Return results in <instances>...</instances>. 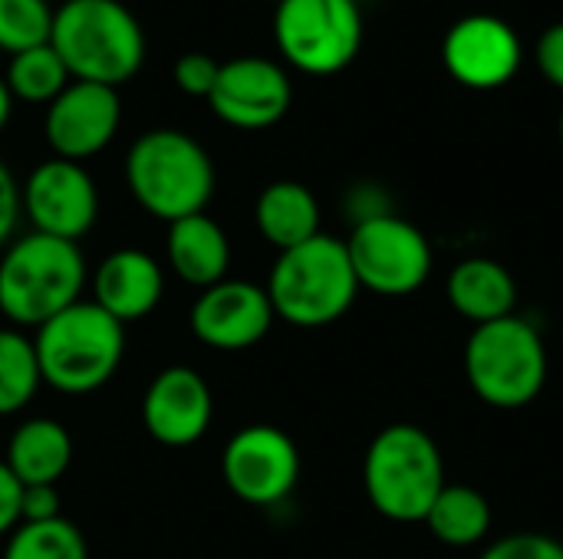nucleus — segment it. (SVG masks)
<instances>
[{"label": "nucleus", "mask_w": 563, "mask_h": 559, "mask_svg": "<svg viewBox=\"0 0 563 559\" xmlns=\"http://www.w3.org/2000/svg\"><path fill=\"white\" fill-rule=\"evenodd\" d=\"M274 43L287 66L303 76L343 72L363 46L356 0H277Z\"/></svg>", "instance_id": "8"}, {"label": "nucleus", "mask_w": 563, "mask_h": 559, "mask_svg": "<svg viewBox=\"0 0 563 559\" xmlns=\"http://www.w3.org/2000/svg\"><path fill=\"white\" fill-rule=\"evenodd\" d=\"M274 3H277V0H274Z\"/></svg>", "instance_id": "36"}, {"label": "nucleus", "mask_w": 563, "mask_h": 559, "mask_svg": "<svg viewBox=\"0 0 563 559\" xmlns=\"http://www.w3.org/2000/svg\"><path fill=\"white\" fill-rule=\"evenodd\" d=\"M125 185L145 214L175 224L208 208L218 175L208 148L195 135L152 128L142 132L125 155Z\"/></svg>", "instance_id": "1"}, {"label": "nucleus", "mask_w": 563, "mask_h": 559, "mask_svg": "<svg viewBox=\"0 0 563 559\" xmlns=\"http://www.w3.org/2000/svg\"><path fill=\"white\" fill-rule=\"evenodd\" d=\"M468 389L501 412H518L541 399L551 372L541 329L525 316H505L475 326L462 353Z\"/></svg>", "instance_id": "7"}, {"label": "nucleus", "mask_w": 563, "mask_h": 559, "mask_svg": "<svg viewBox=\"0 0 563 559\" xmlns=\"http://www.w3.org/2000/svg\"><path fill=\"white\" fill-rule=\"evenodd\" d=\"M86 280L79 244L30 231L0 250V313L16 329H40L82 300Z\"/></svg>", "instance_id": "3"}, {"label": "nucleus", "mask_w": 563, "mask_h": 559, "mask_svg": "<svg viewBox=\"0 0 563 559\" xmlns=\"http://www.w3.org/2000/svg\"><path fill=\"white\" fill-rule=\"evenodd\" d=\"M264 290L277 320L297 329H323L353 310L360 280L353 273L346 241L320 231L300 247L277 254Z\"/></svg>", "instance_id": "4"}, {"label": "nucleus", "mask_w": 563, "mask_h": 559, "mask_svg": "<svg viewBox=\"0 0 563 559\" xmlns=\"http://www.w3.org/2000/svg\"><path fill=\"white\" fill-rule=\"evenodd\" d=\"M43 385L33 336L16 326L0 329V418L23 412Z\"/></svg>", "instance_id": "23"}, {"label": "nucleus", "mask_w": 563, "mask_h": 559, "mask_svg": "<svg viewBox=\"0 0 563 559\" xmlns=\"http://www.w3.org/2000/svg\"><path fill=\"white\" fill-rule=\"evenodd\" d=\"M346 211L353 217V224L360 221H369V217H379V214H389V198L383 188L376 185H356L350 194H346Z\"/></svg>", "instance_id": "33"}, {"label": "nucleus", "mask_w": 563, "mask_h": 559, "mask_svg": "<svg viewBox=\"0 0 563 559\" xmlns=\"http://www.w3.org/2000/svg\"><path fill=\"white\" fill-rule=\"evenodd\" d=\"M20 501H23V484L0 461V540H7L20 527Z\"/></svg>", "instance_id": "32"}, {"label": "nucleus", "mask_w": 563, "mask_h": 559, "mask_svg": "<svg viewBox=\"0 0 563 559\" xmlns=\"http://www.w3.org/2000/svg\"><path fill=\"white\" fill-rule=\"evenodd\" d=\"M449 306L472 326H485L518 310V280L515 273L492 257H465L445 277Z\"/></svg>", "instance_id": "18"}, {"label": "nucleus", "mask_w": 563, "mask_h": 559, "mask_svg": "<svg viewBox=\"0 0 563 559\" xmlns=\"http://www.w3.org/2000/svg\"><path fill=\"white\" fill-rule=\"evenodd\" d=\"M20 208L36 234L79 244L99 217V191L79 161L46 158L20 185Z\"/></svg>", "instance_id": "11"}, {"label": "nucleus", "mask_w": 563, "mask_h": 559, "mask_svg": "<svg viewBox=\"0 0 563 559\" xmlns=\"http://www.w3.org/2000/svg\"><path fill=\"white\" fill-rule=\"evenodd\" d=\"M294 102V82L284 63L267 56H238L221 63L218 82L208 96L211 112L241 132L277 125Z\"/></svg>", "instance_id": "12"}, {"label": "nucleus", "mask_w": 563, "mask_h": 559, "mask_svg": "<svg viewBox=\"0 0 563 559\" xmlns=\"http://www.w3.org/2000/svg\"><path fill=\"white\" fill-rule=\"evenodd\" d=\"M92 303L115 316L122 326L145 320L165 297L162 264L139 247H119L99 260L89 277Z\"/></svg>", "instance_id": "17"}, {"label": "nucleus", "mask_w": 563, "mask_h": 559, "mask_svg": "<svg viewBox=\"0 0 563 559\" xmlns=\"http://www.w3.org/2000/svg\"><path fill=\"white\" fill-rule=\"evenodd\" d=\"M422 524L429 527V534L439 544L468 550V547H478L482 540H488L495 514H492V501L478 488L445 484Z\"/></svg>", "instance_id": "22"}, {"label": "nucleus", "mask_w": 563, "mask_h": 559, "mask_svg": "<svg viewBox=\"0 0 563 559\" xmlns=\"http://www.w3.org/2000/svg\"><path fill=\"white\" fill-rule=\"evenodd\" d=\"M214 418V395L191 366L162 369L142 395V425L165 448H188L205 438Z\"/></svg>", "instance_id": "16"}, {"label": "nucleus", "mask_w": 563, "mask_h": 559, "mask_svg": "<svg viewBox=\"0 0 563 559\" xmlns=\"http://www.w3.org/2000/svg\"><path fill=\"white\" fill-rule=\"evenodd\" d=\"M56 517H63L56 484H33V488H23L20 524H43V521H56Z\"/></svg>", "instance_id": "30"}, {"label": "nucleus", "mask_w": 563, "mask_h": 559, "mask_svg": "<svg viewBox=\"0 0 563 559\" xmlns=\"http://www.w3.org/2000/svg\"><path fill=\"white\" fill-rule=\"evenodd\" d=\"M0 559H89V547L73 521L56 517L43 524H20L7 537Z\"/></svg>", "instance_id": "25"}, {"label": "nucleus", "mask_w": 563, "mask_h": 559, "mask_svg": "<svg viewBox=\"0 0 563 559\" xmlns=\"http://www.w3.org/2000/svg\"><path fill=\"white\" fill-rule=\"evenodd\" d=\"M534 59H538V69L541 76L563 92V20L561 23H551L541 36H538V46H534Z\"/></svg>", "instance_id": "29"}, {"label": "nucleus", "mask_w": 563, "mask_h": 559, "mask_svg": "<svg viewBox=\"0 0 563 559\" xmlns=\"http://www.w3.org/2000/svg\"><path fill=\"white\" fill-rule=\"evenodd\" d=\"M3 82H7L13 102L20 99L30 105H49L73 79H69V69L63 66L59 53L46 43V46L10 56Z\"/></svg>", "instance_id": "24"}, {"label": "nucleus", "mask_w": 563, "mask_h": 559, "mask_svg": "<svg viewBox=\"0 0 563 559\" xmlns=\"http://www.w3.org/2000/svg\"><path fill=\"white\" fill-rule=\"evenodd\" d=\"M445 484L442 448L426 428L396 422L369 441L363 488L379 517L393 524H422Z\"/></svg>", "instance_id": "5"}, {"label": "nucleus", "mask_w": 563, "mask_h": 559, "mask_svg": "<svg viewBox=\"0 0 563 559\" xmlns=\"http://www.w3.org/2000/svg\"><path fill=\"white\" fill-rule=\"evenodd\" d=\"M254 224L277 254L320 234V201L300 181H271L254 201Z\"/></svg>", "instance_id": "21"}, {"label": "nucleus", "mask_w": 563, "mask_h": 559, "mask_svg": "<svg viewBox=\"0 0 563 559\" xmlns=\"http://www.w3.org/2000/svg\"><path fill=\"white\" fill-rule=\"evenodd\" d=\"M478 559H563V544L541 530H518L488 544Z\"/></svg>", "instance_id": "27"}, {"label": "nucleus", "mask_w": 563, "mask_h": 559, "mask_svg": "<svg viewBox=\"0 0 563 559\" xmlns=\"http://www.w3.org/2000/svg\"><path fill=\"white\" fill-rule=\"evenodd\" d=\"M521 36L495 13H468L442 40V63L465 89H501L521 69Z\"/></svg>", "instance_id": "13"}, {"label": "nucleus", "mask_w": 563, "mask_h": 559, "mask_svg": "<svg viewBox=\"0 0 563 559\" xmlns=\"http://www.w3.org/2000/svg\"><path fill=\"white\" fill-rule=\"evenodd\" d=\"M218 72H221V63L208 53H185L172 66L175 86L191 99H208L218 82Z\"/></svg>", "instance_id": "28"}, {"label": "nucleus", "mask_w": 563, "mask_h": 559, "mask_svg": "<svg viewBox=\"0 0 563 559\" xmlns=\"http://www.w3.org/2000/svg\"><path fill=\"white\" fill-rule=\"evenodd\" d=\"M20 214H23V208H20V185L13 178V171L0 161V250L13 241Z\"/></svg>", "instance_id": "31"}, {"label": "nucleus", "mask_w": 563, "mask_h": 559, "mask_svg": "<svg viewBox=\"0 0 563 559\" xmlns=\"http://www.w3.org/2000/svg\"><path fill=\"white\" fill-rule=\"evenodd\" d=\"M558 132H561V145H563V112H561V125H558Z\"/></svg>", "instance_id": "35"}, {"label": "nucleus", "mask_w": 563, "mask_h": 559, "mask_svg": "<svg viewBox=\"0 0 563 559\" xmlns=\"http://www.w3.org/2000/svg\"><path fill=\"white\" fill-rule=\"evenodd\" d=\"M10 112H13V96H10V89H7V82H3V76H0V132H3L7 122H10Z\"/></svg>", "instance_id": "34"}, {"label": "nucleus", "mask_w": 563, "mask_h": 559, "mask_svg": "<svg viewBox=\"0 0 563 559\" xmlns=\"http://www.w3.org/2000/svg\"><path fill=\"white\" fill-rule=\"evenodd\" d=\"M122 125V99L119 89L99 82L73 79L43 115V135L56 158L86 161L112 145Z\"/></svg>", "instance_id": "14"}, {"label": "nucleus", "mask_w": 563, "mask_h": 559, "mask_svg": "<svg viewBox=\"0 0 563 559\" xmlns=\"http://www.w3.org/2000/svg\"><path fill=\"white\" fill-rule=\"evenodd\" d=\"M346 254L360 290L389 300L419 293L435 267V250L429 237L396 211L353 224L346 237Z\"/></svg>", "instance_id": "9"}, {"label": "nucleus", "mask_w": 563, "mask_h": 559, "mask_svg": "<svg viewBox=\"0 0 563 559\" xmlns=\"http://www.w3.org/2000/svg\"><path fill=\"white\" fill-rule=\"evenodd\" d=\"M3 465L23 488L59 484L73 465V435L56 418H26L13 428Z\"/></svg>", "instance_id": "20"}, {"label": "nucleus", "mask_w": 563, "mask_h": 559, "mask_svg": "<svg viewBox=\"0 0 563 559\" xmlns=\"http://www.w3.org/2000/svg\"><path fill=\"white\" fill-rule=\"evenodd\" d=\"M49 46L69 79L119 89L145 63V33L122 0H63L53 10Z\"/></svg>", "instance_id": "2"}, {"label": "nucleus", "mask_w": 563, "mask_h": 559, "mask_svg": "<svg viewBox=\"0 0 563 559\" xmlns=\"http://www.w3.org/2000/svg\"><path fill=\"white\" fill-rule=\"evenodd\" d=\"M53 33L49 0H0V53L16 56L46 46Z\"/></svg>", "instance_id": "26"}, {"label": "nucleus", "mask_w": 563, "mask_h": 559, "mask_svg": "<svg viewBox=\"0 0 563 559\" xmlns=\"http://www.w3.org/2000/svg\"><path fill=\"white\" fill-rule=\"evenodd\" d=\"M188 323L201 346L218 353H244L271 333L277 316L261 283L221 280L198 293Z\"/></svg>", "instance_id": "15"}, {"label": "nucleus", "mask_w": 563, "mask_h": 559, "mask_svg": "<svg viewBox=\"0 0 563 559\" xmlns=\"http://www.w3.org/2000/svg\"><path fill=\"white\" fill-rule=\"evenodd\" d=\"M165 260L172 273L198 290H208L228 280L231 267V241L224 227L211 214H191L168 224L165 237Z\"/></svg>", "instance_id": "19"}, {"label": "nucleus", "mask_w": 563, "mask_h": 559, "mask_svg": "<svg viewBox=\"0 0 563 559\" xmlns=\"http://www.w3.org/2000/svg\"><path fill=\"white\" fill-rule=\"evenodd\" d=\"M221 478L238 501L251 507H277L300 481L297 441L277 425H244L221 451Z\"/></svg>", "instance_id": "10"}, {"label": "nucleus", "mask_w": 563, "mask_h": 559, "mask_svg": "<svg viewBox=\"0 0 563 559\" xmlns=\"http://www.w3.org/2000/svg\"><path fill=\"white\" fill-rule=\"evenodd\" d=\"M43 385L59 395H89L122 366L125 326L92 300H79L33 333Z\"/></svg>", "instance_id": "6"}]
</instances>
